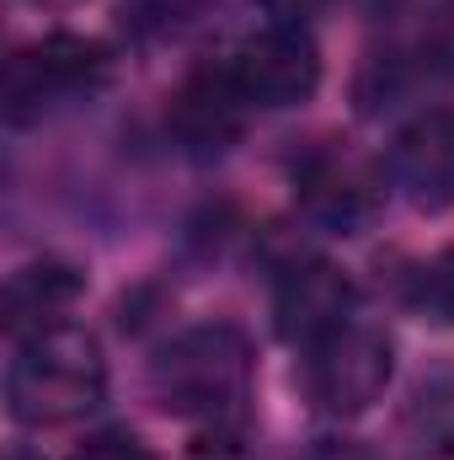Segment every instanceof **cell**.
<instances>
[{
    "instance_id": "ba28073f",
    "label": "cell",
    "mask_w": 454,
    "mask_h": 460,
    "mask_svg": "<svg viewBox=\"0 0 454 460\" xmlns=\"http://www.w3.org/2000/svg\"><path fill=\"white\" fill-rule=\"evenodd\" d=\"M246 92L235 86V75L225 70H193L182 86H177V97H171V108H166V123H171V134L193 150V155H220L230 150L235 139H240V128H246Z\"/></svg>"
},
{
    "instance_id": "3957f363",
    "label": "cell",
    "mask_w": 454,
    "mask_h": 460,
    "mask_svg": "<svg viewBox=\"0 0 454 460\" xmlns=\"http://www.w3.org/2000/svg\"><path fill=\"white\" fill-rule=\"evenodd\" d=\"M390 369H396V353L380 327L342 322L337 332H327L305 353V396L332 418H353L385 396Z\"/></svg>"
},
{
    "instance_id": "8fae6325",
    "label": "cell",
    "mask_w": 454,
    "mask_h": 460,
    "mask_svg": "<svg viewBox=\"0 0 454 460\" xmlns=\"http://www.w3.org/2000/svg\"><path fill=\"white\" fill-rule=\"evenodd\" d=\"M406 429H412L417 450H428V456L454 450V380H428V385L412 396Z\"/></svg>"
},
{
    "instance_id": "e0dca14e",
    "label": "cell",
    "mask_w": 454,
    "mask_h": 460,
    "mask_svg": "<svg viewBox=\"0 0 454 460\" xmlns=\"http://www.w3.org/2000/svg\"><path fill=\"white\" fill-rule=\"evenodd\" d=\"M5 460H38V456H32V450H11Z\"/></svg>"
},
{
    "instance_id": "4fadbf2b",
    "label": "cell",
    "mask_w": 454,
    "mask_h": 460,
    "mask_svg": "<svg viewBox=\"0 0 454 460\" xmlns=\"http://www.w3.org/2000/svg\"><path fill=\"white\" fill-rule=\"evenodd\" d=\"M70 460H155V456L134 434H97V439H86Z\"/></svg>"
},
{
    "instance_id": "ac0fdd59",
    "label": "cell",
    "mask_w": 454,
    "mask_h": 460,
    "mask_svg": "<svg viewBox=\"0 0 454 460\" xmlns=\"http://www.w3.org/2000/svg\"><path fill=\"white\" fill-rule=\"evenodd\" d=\"M444 22H450V32H454V0H444Z\"/></svg>"
},
{
    "instance_id": "7c38bea8",
    "label": "cell",
    "mask_w": 454,
    "mask_h": 460,
    "mask_svg": "<svg viewBox=\"0 0 454 460\" xmlns=\"http://www.w3.org/2000/svg\"><path fill=\"white\" fill-rule=\"evenodd\" d=\"M412 305H417L423 316L450 322L454 327V246L444 252V257H433V262L417 273V284H412Z\"/></svg>"
},
{
    "instance_id": "6da1fadb",
    "label": "cell",
    "mask_w": 454,
    "mask_h": 460,
    "mask_svg": "<svg viewBox=\"0 0 454 460\" xmlns=\"http://www.w3.org/2000/svg\"><path fill=\"white\" fill-rule=\"evenodd\" d=\"M102 396H108V364L97 338L75 327H54L43 338L16 343L11 375H5V402L16 423L27 429L75 423L92 407H102Z\"/></svg>"
},
{
    "instance_id": "8992f818",
    "label": "cell",
    "mask_w": 454,
    "mask_h": 460,
    "mask_svg": "<svg viewBox=\"0 0 454 460\" xmlns=\"http://www.w3.org/2000/svg\"><path fill=\"white\" fill-rule=\"evenodd\" d=\"M390 182L401 188V199L423 215H444L454 204V113L433 108V113L412 118L385 161Z\"/></svg>"
},
{
    "instance_id": "9c48e42d",
    "label": "cell",
    "mask_w": 454,
    "mask_h": 460,
    "mask_svg": "<svg viewBox=\"0 0 454 460\" xmlns=\"http://www.w3.org/2000/svg\"><path fill=\"white\" fill-rule=\"evenodd\" d=\"M347 305H353V284L342 279L337 268L332 262H305V268H289L284 273L278 300H273V316H278V332L289 343L310 348L347 322Z\"/></svg>"
},
{
    "instance_id": "9a60e30c",
    "label": "cell",
    "mask_w": 454,
    "mask_h": 460,
    "mask_svg": "<svg viewBox=\"0 0 454 460\" xmlns=\"http://www.w3.org/2000/svg\"><path fill=\"white\" fill-rule=\"evenodd\" d=\"M188 460H240V445H235V439H225V434H214V439H198Z\"/></svg>"
},
{
    "instance_id": "5bb4252c",
    "label": "cell",
    "mask_w": 454,
    "mask_h": 460,
    "mask_svg": "<svg viewBox=\"0 0 454 460\" xmlns=\"http://www.w3.org/2000/svg\"><path fill=\"white\" fill-rule=\"evenodd\" d=\"M267 16H273V27H300L305 16H316L327 0H257Z\"/></svg>"
},
{
    "instance_id": "30bf717a",
    "label": "cell",
    "mask_w": 454,
    "mask_h": 460,
    "mask_svg": "<svg viewBox=\"0 0 454 460\" xmlns=\"http://www.w3.org/2000/svg\"><path fill=\"white\" fill-rule=\"evenodd\" d=\"M86 279L70 262H32L5 284V332L16 343L43 338L54 327H70V311L81 300Z\"/></svg>"
},
{
    "instance_id": "7a4b0ae2",
    "label": "cell",
    "mask_w": 454,
    "mask_h": 460,
    "mask_svg": "<svg viewBox=\"0 0 454 460\" xmlns=\"http://www.w3.org/2000/svg\"><path fill=\"white\" fill-rule=\"evenodd\" d=\"M150 391L177 418H235L251 391V353L230 327L182 332L150 369Z\"/></svg>"
},
{
    "instance_id": "2e32d148",
    "label": "cell",
    "mask_w": 454,
    "mask_h": 460,
    "mask_svg": "<svg viewBox=\"0 0 454 460\" xmlns=\"http://www.w3.org/2000/svg\"><path fill=\"white\" fill-rule=\"evenodd\" d=\"M305 460H369L358 445H321V450H310Z\"/></svg>"
},
{
    "instance_id": "277c9868",
    "label": "cell",
    "mask_w": 454,
    "mask_h": 460,
    "mask_svg": "<svg viewBox=\"0 0 454 460\" xmlns=\"http://www.w3.org/2000/svg\"><path fill=\"white\" fill-rule=\"evenodd\" d=\"M230 75L251 108H300L321 86V54L300 27H267L235 49Z\"/></svg>"
},
{
    "instance_id": "52a82bcc",
    "label": "cell",
    "mask_w": 454,
    "mask_h": 460,
    "mask_svg": "<svg viewBox=\"0 0 454 460\" xmlns=\"http://www.w3.org/2000/svg\"><path fill=\"white\" fill-rule=\"evenodd\" d=\"M113 70L108 43L81 38V32H48L43 43L22 49L11 59V118L22 123L27 102H43V92H81V86H102Z\"/></svg>"
},
{
    "instance_id": "5b68a950",
    "label": "cell",
    "mask_w": 454,
    "mask_h": 460,
    "mask_svg": "<svg viewBox=\"0 0 454 460\" xmlns=\"http://www.w3.org/2000/svg\"><path fill=\"white\" fill-rule=\"evenodd\" d=\"M294 188H300V204L321 226H337V230H363L385 204V177L353 150L305 155L300 172H294Z\"/></svg>"
}]
</instances>
